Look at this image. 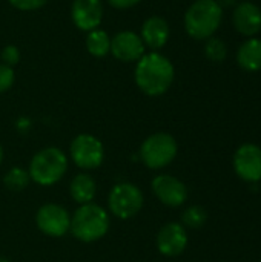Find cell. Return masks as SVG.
<instances>
[{
  "mask_svg": "<svg viewBox=\"0 0 261 262\" xmlns=\"http://www.w3.org/2000/svg\"><path fill=\"white\" fill-rule=\"evenodd\" d=\"M175 77L171 60L157 51L145 54L135 66V83L140 91L149 97L163 95Z\"/></svg>",
  "mask_w": 261,
  "mask_h": 262,
  "instance_id": "cell-1",
  "label": "cell"
},
{
  "mask_svg": "<svg viewBox=\"0 0 261 262\" xmlns=\"http://www.w3.org/2000/svg\"><path fill=\"white\" fill-rule=\"evenodd\" d=\"M111 227V215L98 204L89 203L80 206L71 216L72 236L80 243H95L105 238Z\"/></svg>",
  "mask_w": 261,
  "mask_h": 262,
  "instance_id": "cell-2",
  "label": "cell"
},
{
  "mask_svg": "<svg viewBox=\"0 0 261 262\" xmlns=\"http://www.w3.org/2000/svg\"><path fill=\"white\" fill-rule=\"evenodd\" d=\"M223 8L217 0H197L185 14V29L195 40L211 38L220 28Z\"/></svg>",
  "mask_w": 261,
  "mask_h": 262,
  "instance_id": "cell-3",
  "label": "cell"
},
{
  "mask_svg": "<svg viewBox=\"0 0 261 262\" xmlns=\"http://www.w3.org/2000/svg\"><path fill=\"white\" fill-rule=\"evenodd\" d=\"M68 170V157L58 147L49 146L38 150L29 161L28 173L31 181L48 187L57 184Z\"/></svg>",
  "mask_w": 261,
  "mask_h": 262,
  "instance_id": "cell-4",
  "label": "cell"
},
{
  "mask_svg": "<svg viewBox=\"0 0 261 262\" xmlns=\"http://www.w3.org/2000/svg\"><path fill=\"white\" fill-rule=\"evenodd\" d=\"M178 152L175 138L166 132H157L149 135L140 146L138 157L142 163L152 170H160L169 166Z\"/></svg>",
  "mask_w": 261,
  "mask_h": 262,
  "instance_id": "cell-5",
  "label": "cell"
},
{
  "mask_svg": "<svg viewBox=\"0 0 261 262\" xmlns=\"http://www.w3.org/2000/svg\"><path fill=\"white\" fill-rule=\"evenodd\" d=\"M145 204L143 192L138 186L123 181L117 183L108 195L109 215L118 220H131L140 213Z\"/></svg>",
  "mask_w": 261,
  "mask_h": 262,
  "instance_id": "cell-6",
  "label": "cell"
},
{
  "mask_svg": "<svg viewBox=\"0 0 261 262\" xmlns=\"http://www.w3.org/2000/svg\"><path fill=\"white\" fill-rule=\"evenodd\" d=\"M69 155L77 167L83 170H94L103 164L105 147L97 137L91 134H80L72 140Z\"/></svg>",
  "mask_w": 261,
  "mask_h": 262,
  "instance_id": "cell-7",
  "label": "cell"
},
{
  "mask_svg": "<svg viewBox=\"0 0 261 262\" xmlns=\"http://www.w3.org/2000/svg\"><path fill=\"white\" fill-rule=\"evenodd\" d=\"M35 224L43 235L51 238H62L71 229V215L63 206L48 203L37 210Z\"/></svg>",
  "mask_w": 261,
  "mask_h": 262,
  "instance_id": "cell-8",
  "label": "cell"
},
{
  "mask_svg": "<svg viewBox=\"0 0 261 262\" xmlns=\"http://www.w3.org/2000/svg\"><path fill=\"white\" fill-rule=\"evenodd\" d=\"M157 200L168 207H180L188 200V189L183 181L172 175H157L151 183Z\"/></svg>",
  "mask_w": 261,
  "mask_h": 262,
  "instance_id": "cell-9",
  "label": "cell"
},
{
  "mask_svg": "<svg viewBox=\"0 0 261 262\" xmlns=\"http://www.w3.org/2000/svg\"><path fill=\"white\" fill-rule=\"evenodd\" d=\"M234 169H235V173L248 183L260 181L261 147L251 143L240 146L234 155Z\"/></svg>",
  "mask_w": 261,
  "mask_h": 262,
  "instance_id": "cell-10",
  "label": "cell"
},
{
  "mask_svg": "<svg viewBox=\"0 0 261 262\" xmlns=\"http://www.w3.org/2000/svg\"><path fill=\"white\" fill-rule=\"evenodd\" d=\"M157 249L163 256L175 258L182 255L188 246V233L183 224L168 223L157 233Z\"/></svg>",
  "mask_w": 261,
  "mask_h": 262,
  "instance_id": "cell-11",
  "label": "cell"
},
{
  "mask_svg": "<svg viewBox=\"0 0 261 262\" xmlns=\"http://www.w3.org/2000/svg\"><path fill=\"white\" fill-rule=\"evenodd\" d=\"M145 43L140 35L132 31H122L111 38L112 55L125 63L138 61L145 55Z\"/></svg>",
  "mask_w": 261,
  "mask_h": 262,
  "instance_id": "cell-12",
  "label": "cell"
},
{
  "mask_svg": "<svg viewBox=\"0 0 261 262\" xmlns=\"http://www.w3.org/2000/svg\"><path fill=\"white\" fill-rule=\"evenodd\" d=\"M71 15L78 29L92 31L103 18V5L100 0H74Z\"/></svg>",
  "mask_w": 261,
  "mask_h": 262,
  "instance_id": "cell-13",
  "label": "cell"
},
{
  "mask_svg": "<svg viewBox=\"0 0 261 262\" xmlns=\"http://www.w3.org/2000/svg\"><path fill=\"white\" fill-rule=\"evenodd\" d=\"M232 23L242 35H257L261 31V8L252 2H242L234 9Z\"/></svg>",
  "mask_w": 261,
  "mask_h": 262,
  "instance_id": "cell-14",
  "label": "cell"
},
{
  "mask_svg": "<svg viewBox=\"0 0 261 262\" xmlns=\"http://www.w3.org/2000/svg\"><path fill=\"white\" fill-rule=\"evenodd\" d=\"M140 37L145 46L151 48L152 51H157L163 48L169 38V25L162 17H157V15L149 17L142 26Z\"/></svg>",
  "mask_w": 261,
  "mask_h": 262,
  "instance_id": "cell-15",
  "label": "cell"
},
{
  "mask_svg": "<svg viewBox=\"0 0 261 262\" xmlns=\"http://www.w3.org/2000/svg\"><path fill=\"white\" fill-rule=\"evenodd\" d=\"M237 63L248 72L261 71V38L251 37L240 45L237 51Z\"/></svg>",
  "mask_w": 261,
  "mask_h": 262,
  "instance_id": "cell-16",
  "label": "cell"
},
{
  "mask_svg": "<svg viewBox=\"0 0 261 262\" xmlns=\"http://www.w3.org/2000/svg\"><path fill=\"white\" fill-rule=\"evenodd\" d=\"M69 195L80 206L92 203L95 195H97V183H95V180L88 173L75 175L71 180V184H69Z\"/></svg>",
  "mask_w": 261,
  "mask_h": 262,
  "instance_id": "cell-17",
  "label": "cell"
},
{
  "mask_svg": "<svg viewBox=\"0 0 261 262\" xmlns=\"http://www.w3.org/2000/svg\"><path fill=\"white\" fill-rule=\"evenodd\" d=\"M86 48L94 57H105L111 51V37L103 29H92L86 37Z\"/></svg>",
  "mask_w": 261,
  "mask_h": 262,
  "instance_id": "cell-18",
  "label": "cell"
},
{
  "mask_svg": "<svg viewBox=\"0 0 261 262\" xmlns=\"http://www.w3.org/2000/svg\"><path fill=\"white\" fill-rule=\"evenodd\" d=\"M29 181V173L23 167H11L3 177V186L11 192H22L28 187Z\"/></svg>",
  "mask_w": 261,
  "mask_h": 262,
  "instance_id": "cell-19",
  "label": "cell"
},
{
  "mask_svg": "<svg viewBox=\"0 0 261 262\" xmlns=\"http://www.w3.org/2000/svg\"><path fill=\"white\" fill-rule=\"evenodd\" d=\"M206 220H208V213L202 206H191L182 215L183 226L189 229H200L206 223Z\"/></svg>",
  "mask_w": 261,
  "mask_h": 262,
  "instance_id": "cell-20",
  "label": "cell"
},
{
  "mask_svg": "<svg viewBox=\"0 0 261 262\" xmlns=\"http://www.w3.org/2000/svg\"><path fill=\"white\" fill-rule=\"evenodd\" d=\"M205 55L211 61L222 63L228 55V46L223 40H220L217 37H211V38H208V41L205 45Z\"/></svg>",
  "mask_w": 261,
  "mask_h": 262,
  "instance_id": "cell-21",
  "label": "cell"
},
{
  "mask_svg": "<svg viewBox=\"0 0 261 262\" xmlns=\"http://www.w3.org/2000/svg\"><path fill=\"white\" fill-rule=\"evenodd\" d=\"M0 58H2V63H3V64L12 68V66H15V64L18 63V60H20V51H18L17 46L8 45V46L3 48V51H2V54H0Z\"/></svg>",
  "mask_w": 261,
  "mask_h": 262,
  "instance_id": "cell-22",
  "label": "cell"
},
{
  "mask_svg": "<svg viewBox=\"0 0 261 262\" xmlns=\"http://www.w3.org/2000/svg\"><path fill=\"white\" fill-rule=\"evenodd\" d=\"M14 80H15V75H14L12 68L0 63V94L6 92L14 84Z\"/></svg>",
  "mask_w": 261,
  "mask_h": 262,
  "instance_id": "cell-23",
  "label": "cell"
},
{
  "mask_svg": "<svg viewBox=\"0 0 261 262\" xmlns=\"http://www.w3.org/2000/svg\"><path fill=\"white\" fill-rule=\"evenodd\" d=\"M8 2L20 11H34L42 8L48 0H8Z\"/></svg>",
  "mask_w": 261,
  "mask_h": 262,
  "instance_id": "cell-24",
  "label": "cell"
},
{
  "mask_svg": "<svg viewBox=\"0 0 261 262\" xmlns=\"http://www.w3.org/2000/svg\"><path fill=\"white\" fill-rule=\"evenodd\" d=\"M111 6L117 8V9H126V8H132L137 3H140L142 0H108Z\"/></svg>",
  "mask_w": 261,
  "mask_h": 262,
  "instance_id": "cell-25",
  "label": "cell"
},
{
  "mask_svg": "<svg viewBox=\"0 0 261 262\" xmlns=\"http://www.w3.org/2000/svg\"><path fill=\"white\" fill-rule=\"evenodd\" d=\"M237 0H217V3L223 8V6H231V5H234Z\"/></svg>",
  "mask_w": 261,
  "mask_h": 262,
  "instance_id": "cell-26",
  "label": "cell"
},
{
  "mask_svg": "<svg viewBox=\"0 0 261 262\" xmlns=\"http://www.w3.org/2000/svg\"><path fill=\"white\" fill-rule=\"evenodd\" d=\"M3 158H5V150H3V147H2V144H0V164L3 163Z\"/></svg>",
  "mask_w": 261,
  "mask_h": 262,
  "instance_id": "cell-27",
  "label": "cell"
},
{
  "mask_svg": "<svg viewBox=\"0 0 261 262\" xmlns=\"http://www.w3.org/2000/svg\"><path fill=\"white\" fill-rule=\"evenodd\" d=\"M0 262H11L8 258H5V256H0Z\"/></svg>",
  "mask_w": 261,
  "mask_h": 262,
  "instance_id": "cell-28",
  "label": "cell"
}]
</instances>
